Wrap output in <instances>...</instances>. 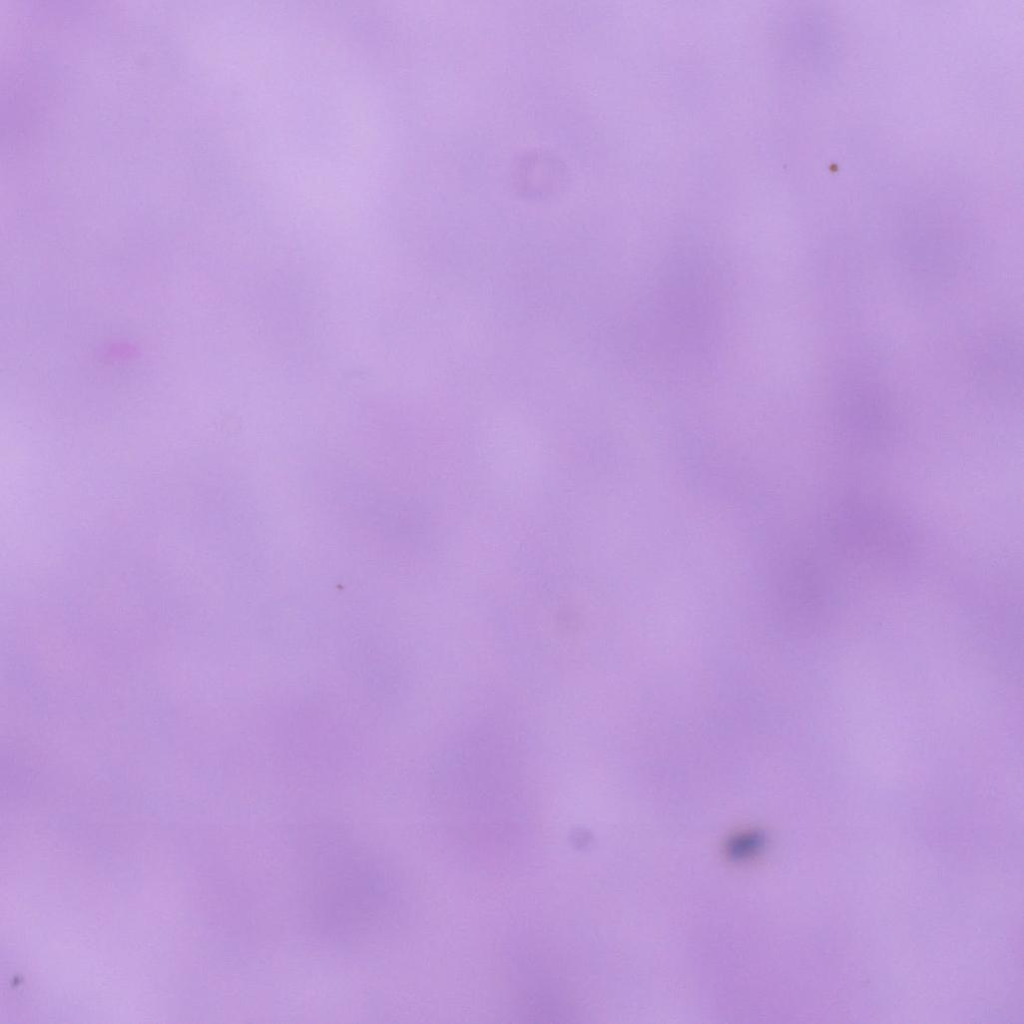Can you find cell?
<instances>
[{
	"instance_id": "2",
	"label": "cell",
	"mask_w": 1024,
	"mask_h": 1024,
	"mask_svg": "<svg viewBox=\"0 0 1024 1024\" xmlns=\"http://www.w3.org/2000/svg\"><path fill=\"white\" fill-rule=\"evenodd\" d=\"M825 528L836 555L857 566L892 572L912 559L908 521L877 496L849 492L836 497L826 513Z\"/></svg>"
},
{
	"instance_id": "4",
	"label": "cell",
	"mask_w": 1024,
	"mask_h": 1024,
	"mask_svg": "<svg viewBox=\"0 0 1024 1024\" xmlns=\"http://www.w3.org/2000/svg\"><path fill=\"white\" fill-rule=\"evenodd\" d=\"M763 831L749 829L740 831L727 841L726 854L733 861H745L758 855L766 845Z\"/></svg>"
},
{
	"instance_id": "3",
	"label": "cell",
	"mask_w": 1024,
	"mask_h": 1024,
	"mask_svg": "<svg viewBox=\"0 0 1024 1024\" xmlns=\"http://www.w3.org/2000/svg\"><path fill=\"white\" fill-rule=\"evenodd\" d=\"M832 419L841 442L858 453L881 454L895 439L892 400L879 382L866 376H849L836 386Z\"/></svg>"
},
{
	"instance_id": "1",
	"label": "cell",
	"mask_w": 1024,
	"mask_h": 1024,
	"mask_svg": "<svg viewBox=\"0 0 1024 1024\" xmlns=\"http://www.w3.org/2000/svg\"><path fill=\"white\" fill-rule=\"evenodd\" d=\"M303 863V889L315 931L338 944L369 942L394 931L408 911L397 868L353 836L321 831Z\"/></svg>"
}]
</instances>
